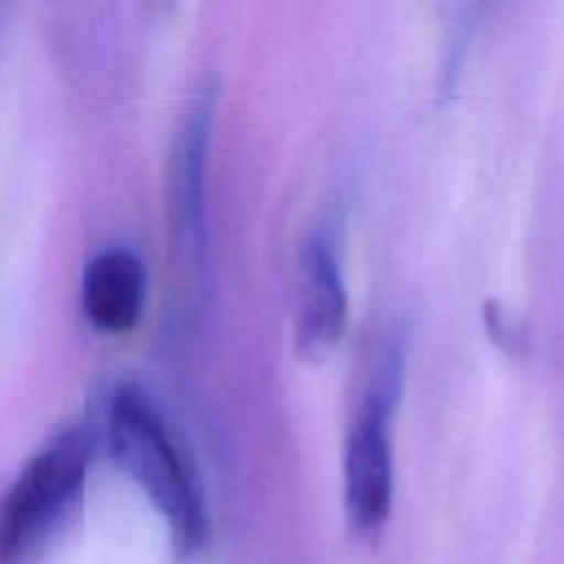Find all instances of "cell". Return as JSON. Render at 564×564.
<instances>
[{"label": "cell", "instance_id": "5", "mask_svg": "<svg viewBox=\"0 0 564 564\" xmlns=\"http://www.w3.org/2000/svg\"><path fill=\"white\" fill-rule=\"evenodd\" d=\"M347 325V292L330 246L308 240L297 273V350L303 358H323L339 345Z\"/></svg>", "mask_w": 564, "mask_h": 564}, {"label": "cell", "instance_id": "2", "mask_svg": "<svg viewBox=\"0 0 564 564\" xmlns=\"http://www.w3.org/2000/svg\"><path fill=\"white\" fill-rule=\"evenodd\" d=\"M86 466L88 446L77 433L61 435L28 463L0 505V556L28 551L58 521L80 490Z\"/></svg>", "mask_w": 564, "mask_h": 564}, {"label": "cell", "instance_id": "4", "mask_svg": "<svg viewBox=\"0 0 564 564\" xmlns=\"http://www.w3.org/2000/svg\"><path fill=\"white\" fill-rule=\"evenodd\" d=\"M213 108L196 102L187 110L169 169V224L176 262L198 270L204 259V165H207Z\"/></svg>", "mask_w": 564, "mask_h": 564}, {"label": "cell", "instance_id": "3", "mask_svg": "<svg viewBox=\"0 0 564 564\" xmlns=\"http://www.w3.org/2000/svg\"><path fill=\"white\" fill-rule=\"evenodd\" d=\"M345 512L358 534H375L391 512L394 463H391L386 405L369 400L347 433L345 463Z\"/></svg>", "mask_w": 564, "mask_h": 564}, {"label": "cell", "instance_id": "6", "mask_svg": "<svg viewBox=\"0 0 564 564\" xmlns=\"http://www.w3.org/2000/svg\"><path fill=\"white\" fill-rule=\"evenodd\" d=\"M147 292V275L135 253L110 248L91 259L83 279V306L102 334H124L138 323Z\"/></svg>", "mask_w": 564, "mask_h": 564}, {"label": "cell", "instance_id": "1", "mask_svg": "<svg viewBox=\"0 0 564 564\" xmlns=\"http://www.w3.org/2000/svg\"><path fill=\"white\" fill-rule=\"evenodd\" d=\"M108 441L116 466L163 516L176 554H198L207 543V510L196 477L163 413L135 386H121L110 400Z\"/></svg>", "mask_w": 564, "mask_h": 564}]
</instances>
